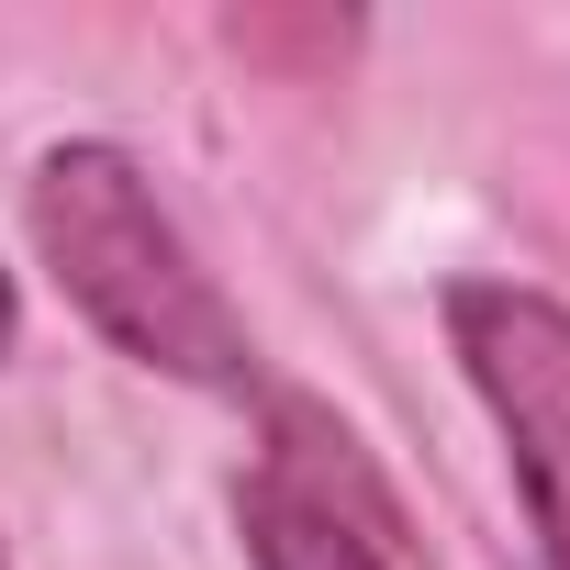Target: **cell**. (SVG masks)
Here are the masks:
<instances>
[{
    "mask_svg": "<svg viewBox=\"0 0 570 570\" xmlns=\"http://www.w3.org/2000/svg\"><path fill=\"white\" fill-rule=\"evenodd\" d=\"M448 347L481 414L503 425L548 570H570V303L525 292V279H448Z\"/></svg>",
    "mask_w": 570,
    "mask_h": 570,
    "instance_id": "cell-2",
    "label": "cell"
},
{
    "mask_svg": "<svg viewBox=\"0 0 570 570\" xmlns=\"http://www.w3.org/2000/svg\"><path fill=\"white\" fill-rule=\"evenodd\" d=\"M35 257L57 268V292L157 381L190 392H246L257 381V336L246 314L213 292V268L190 257V235L168 224V202L146 190V168L124 146H57L23 190Z\"/></svg>",
    "mask_w": 570,
    "mask_h": 570,
    "instance_id": "cell-1",
    "label": "cell"
},
{
    "mask_svg": "<svg viewBox=\"0 0 570 570\" xmlns=\"http://www.w3.org/2000/svg\"><path fill=\"white\" fill-rule=\"evenodd\" d=\"M12 336H23V303H12V279H0V358H12Z\"/></svg>",
    "mask_w": 570,
    "mask_h": 570,
    "instance_id": "cell-4",
    "label": "cell"
},
{
    "mask_svg": "<svg viewBox=\"0 0 570 570\" xmlns=\"http://www.w3.org/2000/svg\"><path fill=\"white\" fill-rule=\"evenodd\" d=\"M235 525L257 570H403V514L370 481L358 436L325 425L314 403H279L268 414V459L235 481Z\"/></svg>",
    "mask_w": 570,
    "mask_h": 570,
    "instance_id": "cell-3",
    "label": "cell"
},
{
    "mask_svg": "<svg viewBox=\"0 0 570 570\" xmlns=\"http://www.w3.org/2000/svg\"><path fill=\"white\" fill-rule=\"evenodd\" d=\"M0 570H12V559H0Z\"/></svg>",
    "mask_w": 570,
    "mask_h": 570,
    "instance_id": "cell-5",
    "label": "cell"
}]
</instances>
